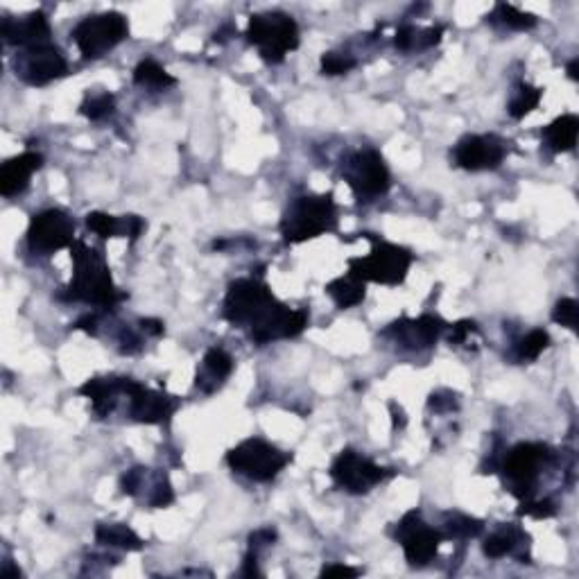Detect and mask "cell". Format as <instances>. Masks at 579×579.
Instances as JSON below:
<instances>
[{"instance_id": "f1b7e54d", "label": "cell", "mask_w": 579, "mask_h": 579, "mask_svg": "<svg viewBox=\"0 0 579 579\" xmlns=\"http://www.w3.org/2000/svg\"><path fill=\"white\" fill-rule=\"evenodd\" d=\"M487 19L500 25V28H507V30H516V32H527V30H534L537 28L539 19L530 12H523L518 10L516 5L512 3H496L494 12H491Z\"/></svg>"}, {"instance_id": "836d02e7", "label": "cell", "mask_w": 579, "mask_h": 579, "mask_svg": "<svg viewBox=\"0 0 579 579\" xmlns=\"http://www.w3.org/2000/svg\"><path fill=\"white\" fill-rule=\"evenodd\" d=\"M358 66V59L349 53H324L322 55V73L328 77L347 75Z\"/></svg>"}, {"instance_id": "30bf717a", "label": "cell", "mask_w": 579, "mask_h": 579, "mask_svg": "<svg viewBox=\"0 0 579 579\" xmlns=\"http://www.w3.org/2000/svg\"><path fill=\"white\" fill-rule=\"evenodd\" d=\"M328 475H331L333 485L340 491H347L351 496H365L371 489L394 478L396 471L376 464L371 457L362 455L356 448H342L333 460Z\"/></svg>"}, {"instance_id": "277c9868", "label": "cell", "mask_w": 579, "mask_h": 579, "mask_svg": "<svg viewBox=\"0 0 579 579\" xmlns=\"http://www.w3.org/2000/svg\"><path fill=\"white\" fill-rule=\"evenodd\" d=\"M555 460V451L541 442H521L505 451L494 469L503 475V485L518 500L534 498L543 471Z\"/></svg>"}, {"instance_id": "8992f818", "label": "cell", "mask_w": 579, "mask_h": 579, "mask_svg": "<svg viewBox=\"0 0 579 579\" xmlns=\"http://www.w3.org/2000/svg\"><path fill=\"white\" fill-rule=\"evenodd\" d=\"M245 39L258 50L265 64H281L301 43L297 21L279 10L249 16Z\"/></svg>"}, {"instance_id": "e575fe53", "label": "cell", "mask_w": 579, "mask_h": 579, "mask_svg": "<svg viewBox=\"0 0 579 579\" xmlns=\"http://www.w3.org/2000/svg\"><path fill=\"white\" fill-rule=\"evenodd\" d=\"M577 301L575 299H570V297H564V299H559L555 308H552V322L559 324V326H564L568 328V331H573L577 333L579 331V326H577Z\"/></svg>"}, {"instance_id": "7a4b0ae2", "label": "cell", "mask_w": 579, "mask_h": 579, "mask_svg": "<svg viewBox=\"0 0 579 579\" xmlns=\"http://www.w3.org/2000/svg\"><path fill=\"white\" fill-rule=\"evenodd\" d=\"M71 263H73V279L62 288L64 292L59 299L77 301V304L95 306L102 310H116L125 299L127 292L118 290L111 276V267L107 256L98 247H89L84 240L77 238L71 247Z\"/></svg>"}, {"instance_id": "8fae6325", "label": "cell", "mask_w": 579, "mask_h": 579, "mask_svg": "<svg viewBox=\"0 0 579 579\" xmlns=\"http://www.w3.org/2000/svg\"><path fill=\"white\" fill-rule=\"evenodd\" d=\"M394 539L401 543L403 555L412 568H423L437 559L439 548L446 541L442 530L423 521L421 509H410L399 523L394 525Z\"/></svg>"}, {"instance_id": "4dcf8cb0", "label": "cell", "mask_w": 579, "mask_h": 579, "mask_svg": "<svg viewBox=\"0 0 579 579\" xmlns=\"http://www.w3.org/2000/svg\"><path fill=\"white\" fill-rule=\"evenodd\" d=\"M485 532V523L462 512L444 514V537L446 539H475Z\"/></svg>"}, {"instance_id": "1f68e13d", "label": "cell", "mask_w": 579, "mask_h": 579, "mask_svg": "<svg viewBox=\"0 0 579 579\" xmlns=\"http://www.w3.org/2000/svg\"><path fill=\"white\" fill-rule=\"evenodd\" d=\"M550 347V335L543 328H534V331L527 333L514 344V360L521 362V365H527V362L539 360L543 351Z\"/></svg>"}, {"instance_id": "e0dca14e", "label": "cell", "mask_w": 579, "mask_h": 579, "mask_svg": "<svg viewBox=\"0 0 579 579\" xmlns=\"http://www.w3.org/2000/svg\"><path fill=\"white\" fill-rule=\"evenodd\" d=\"M120 489L125 496L143 500L150 509H163L175 503V489L166 471H154L148 466H134L123 478H120Z\"/></svg>"}, {"instance_id": "9a60e30c", "label": "cell", "mask_w": 579, "mask_h": 579, "mask_svg": "<svg viewBox=\"0 0 579 579\" xmlns=\"http://www.w3.org/2000/svg\"><path fill=\"white\" fill-rule=\"evenodd\" d=\"M509 148L503 138L494 134H466L455 143L451 159L466 172H485L503 166Z\"/></svg>"}, {"instance_id": "6da1fadb", "label": "cell", "mask_w": 579, "mask_h": 579, "mask_svg": "<svg viewBox=\"0 0 579 579\" xmlns=\"http://www.w3.org/2000/svg\"><path fill=\"white\" fill-rule=\"evenodd\" d=\"M222 317L233 328H243L258 347L299 337L308 328L306 308H290L274 297L270 285L261 279H236L224 295Z\"/></svg>"}, {"instance_id": "ba28073f", "label": "cell", "mask_w": 579, "mask_h": 579, "mask_svg": "<svg viewBox=\"0 0 579 579\" xmlns=\"http://www.w3.org/2000/svg\"><path fill=\"white\" fill-rule=\"evenodd\" d=\"M340 177L347 181L358 202H374L392 188L390 168L383 154L374 148L349 152L340 163Z\"/></svg>"}, {"instance_id": "8d00e7d4", "label": "cell", "mask_w": 579, "mask_h": 579, "mask_svg": "<svg viewBox=\"0 0 579 579\" xmlns=\"http://www.w3.org/2000/svg\"><path fill=\"white\" fill-rule=\"evenodd\" d=\"M446 331H448V344H451V347H464L471 335L480 333V328L473 322V319H460V322L448 324Z\"/></svg>"}, {"instance_id": "2e32d148", "label": "cell", "mask_w": 579, "mask_h": 579, "mask_svg": "<svg viewBox=\"0 0 579 579\" xmlns=\"http://www.w3.org/2000/svg\"><path fill=\"white\" fill-rule=\"evenodd\" d=\"M446 328L448 324L439 315L423 313L417 319L403 315L401 319H396V322L387 326L380 335L392 340L394 344H399V349L403 351L419 353L435 347L439 337L446 333Z\"/></svg>"}, {"instance_id": "9c48e42d", "label": "cell", "mask_w": 579, "mask_h": 579, "mask_svg": "<svg viewBox=\"0 0 579 579\" xmlns=\"http://www.w3.org/2000/svg\"><path fill=\"white\" fill-rule=\"evenodd\" d=\"M129 39V21L120 12H100L84 16L71 30V41L82 59H100Z\"/></svg>"}, {"instance_id": "d6a6232c", "label": "cell", "mask_w": 579, "mask_h": 579, "mask_svg": "<svg viewBox=\"0 0 579 579\" xmlns=\"http://www.w3.org/2000/svg\"><path fill=\"white\" fill-rule=\"evenodd\" d=\"M77 111H80V116L89 118L91 123H100V120L114 116V111H116V95L109 93V91H105V93H95V95L89 93Z\"/></svg>"}, {"instance_id": "d6986e66", "label": "cell", "mask_w": 579, "mask_h": 579, "mask_svg": "<svg viewBox=\"0 0 579 579\" xmlns=\"http://www.w3.org/2000/svg\"><path fill=\"white\" fill-rule=\"evenodd\" d=\"M0 32H3V41L7 46L14 48H28V46H39V43H50V21L46 12H30L21 16V19H12L7 16L0 25Z\"/></svg>"}, {"instance_id": "44dd1931", "label": "cell", "mask_w": 579, "mask_h": 579, "mask_svg": "<svg viewBox=\"0 0 579 579\" xmlns=\"http://www.w3.org/2000/svg\"><path fill=\"white\" fill-rule=\"evenodd\" d=\"M86 227L102 240L129 238L134 243V240L141 238L143 231L148 229V222L138 218V215H109L102 211H93L86 215Z\"/></svg>"}, {"instance_id": "74e56055", "label": "cell", "mask_w": 579, "mask_h": 579, "mask_svg": "<svg viewBox=\"0 0 579 579\" xmlns=\"http://www.w3.org/2000/svg\"><path fill=\"white\" fill-rule=\"evenodd\" d=\"M457 408H460V401H457V394L451 390H439L428 396V410L435 414H448Z\"/></svg>"}, {"instance_id": "484cf974", "label": "cell", "mask_w": 579, "mask_h": 579, "mask_svg": "<svg viewBox=\"0 0 579 579\" xmlns=\"http://www.w3.org/2000/svg\"><path fill=\"white\" fill-rule=\"evenodd\" d=\"M444 25H430V28H414V25L405 23L394 34V46L403 50V53H414V50H428L437 46L444 37Z\"/></svg>"}, {"instance_id": "d590c367", "label": "cell", "mask_w": 579, "mask_h": 579, "mask_svg": "<svg viewBox=\"0 0 579 579\" xmlns=\"http://www.w3.org/2000/svg\"><path fill=\"white\" fill-rule=\"evenodd\" d=\"M557 514V507L550 498H527L521 500V507H518V516H530V518H552Z\"/></svg>"}, {"instance_id": "83f0119b", "label": "cell", "mask_w": 579, "mask_h": 579, "mask_svg": "<svg viewBox=\"0 0 579 579\" xmlns=\"http://www.w3.org/2000/svg\"><path fill=\"white\" fill-rule=\"evenodd\" d=\"M132 80L136 86H143V89H154V91H166L170 86L177 84V77H172L166 68H163L157 59H141L136 64Z\"/></svg>"}, {"instance_id": "b9f144b4", "label": "cell", "mask_w": 579, "mask_h": 579, "mask_svg": "<svg viewBox=\"0 0 579 579\" xmlns=\"http://www.w3.org/2000/svg\"><path fill=\"white\" fill-rule=\"evenodd\" d=\"M390 412H392V419H394V430L396 428H405V423H408V419H405V412H403L401 405L390 403Z\"/></svg>"}, {"instance_id": "603a6c76", "label": "cell", "mask_w": 579, "mask_h": 579, "mask_svg": "<svg viewBox=\"0 0 579 579\" xmlns=\"http://www.w3.org/2000/svg\"><path fill=\"white\" fill-rule=\"evenodd\" d=\"M527 541H530V537H527L521 527L503 525V527H498L496 532H491L485 539V543H482V552H485L489 559H503L509 555L521 559V552L518 550L530 548V543Z\"/></svg>"}, {"instance_id": "ac0fdd59", "label": "cell", "mask_w": 579, "mask_h": 579, "mask_svg": "<svg viewBox=\"0 0 579 579\" xmlns=\"http://www.w3.org/2000/svg\"><path fill=\"white\" fill-rule=\"evenodd\" d=\"M127 380V376H95L86 380L77 394L89 399L95 417L107 419L125 403Z\"/></svg>"}, {"instance_id": "7402d4cb", "label": "cell", "mask_w": 579, "mask_h": 579, "mask_svg": "<svg viewBox=\"0 0 579 579\" xmlns=\"http://www.w3.org/2000/svg\"><path fill=\"white\" fill-rule=\"evenodd\" d=\"M233 369H236V362L231 353L222 347H211L204 353L202 365L197 367L195 387L202 394H215L231 378Z\"/></svg>"}, {"instance_id": "4316f807", "label": "cell", "mask_w": 579, "mask_h": 579, "mask_svg": "<svg viewBox=\"0 0 579 579\" xmlns=\"http://www.w3.org/2000/svg\"><path fill=\"white\" fill-rule=\"evenodd\" d=\"M95 541L107 548H120L127 552L143 550L145 541L127 523H98L95 525Z\"/></svg>"}, {"instance_id": "f35d334b", "label": "cell", "mask_w": 579, "mask_h": 579, "mask_svg": "<svg viewBox=\"0 0 579 579\" xmlns=\"http://www.w3.org/2000/svg\"><path fill=\"white\" fill-rule=\"evenodd\" d=\"M274 541H276V530H272V527H261V530L249 534V550L256 552V555H261V550L272 546Z\"/></svg>"}, {"instance_id": "7c38bea8", "label": "cell", "mask_w": 579, "mask_h": 579, "mask_svg": "<svg viewBox=\"0 0 579 579\" xmlns=\"http://www.w3.org/2000/svg\"><path fill=\"white\" fill-rule=\"evenodd\" d=\"M75 220L62 209H46L34 213L25 233L28 249L37 256H53L75 243Z\"/></svg>"}, {"instance_id": "60d3db41", "label": "cell", "mask_w": 579, "mask_h": 579, "mask_svg": "<svg viewBox=\"0 0 579 579\" xmlns=\"http://www.w3.org/2000/svg\"><path fill=\"white\" fill-rule=\"evenodd\" d=\"M138 326H141V333L145 337H161L163 333H166V324H163L161 319H152V317L141 319Z\"/></svg>"}, {"instance_id": "5b68a950", "label": "cell", "mask_w": 579, "mask_h": 579, "mask_svg": "<svg viewBox=\"0 0 579 579\" xmlns=\"http://www.w3.org/2000/svg\"><path fill=\"white\" fill-rule=\"evenodd\" d=\"M369 243L371 252L367 256L349 258L347 267L353 276H358L365 283L387 285V288H396L405 279L414 263V254L408 247H401L390 240L378 238L374 233H362Z\"/></svg>"}, {"instance_id": "cb8c5ba5", "label": "cell", "mask_w": 579, "mask_h": 579, "mask_svg": "<svg viewBox=\"0 0 579 579\" xmlns=\"http://www.w3.org/2000/svg\"><path fill=\"white\" fill-rule=\"evenodd\" d=\"M577 136H579V118L575 114H564L555 118L541 132L543 145H546L552 154L573 152L577 145Z\"/></svg>"}, {"instance_id": "ee69618b", "label": "cell", "mask_w": 579, "mask_h": 579, "mask_svg": "<svg viewBox=\"0 0 579 579\" xmlns=\"http://www.w3.org/2000/svg\"><path fill=\"white\" fill-rule=\"evenodd\" d=\"M577 68H579V62H577V59H573V62L568 64V77H570V80H573V82H577V80H579V75H577Z\"/></svg>"}, {"instance_id": "ab89813d", "label": "cell", "mask_w": 579, "mask_h": 579, "mask_svg": "<svg viewBox=\"0 0 579 579\" xmlns=\"http://www.w3.org/2000/svg\"><path fill=\"white\" fill-rule=\"evenodd\" d=\"M360 570L347 564H328L322 568V577H358Z\"/></svg>"}, {"instance_id": "d4e9b609", "label": "cell", "mask_w": 579, "mask_h": 579, "mask_svg": "<svg viewBox=\"0 0 579 579\" xmlns=\"http://www.w3.org/2000/svg\"><path fill=\"white\" fill-rule=\"evenodd\" d=\"M324 292L333 299V304L340 310H349L360 306L367 299V283L360 281L351 272L337 276L331 283H326Z\"/></svg>"}, {"instance_id": "f546056e", "label": "cell", "mask_w": 579, "mask_h": 579, "mask_svg": "<svg viewBox=\"0 0 579 579\" xmlns=\"http://www.w3.org/2000/svg\"><path fill=\"white\" fill-rule=\"evenodd\" d=\"M541 100H543V89L527 82H518L514 86L512 100H509V105H507V114L514 120H523L541 105Z\"/></svg>"}, {"instance_id": "7bdbcfd3", "label": "cell", "mask_w": 579, "mask_h": 579, "mask_svg": "<svg viewBox=\"0 0 579 579\" xmlns=\"http://www.w3.org/2000/svg\"><path fill=\"white\" fill-rule=\"evenodd\" d=\"M0 575H3V577H19L21 570H19V568H12V561L7 559L5 564H3V570H0Z\"/></svg>"}, {"instance_id": "5bb4252c", "label": "cell", "mask_w": 579, "mask_h": 579, "mask_svg": "<svg viewBox=\"0 0 579 579\" xmlns=\"http://www.w3.org/2000/svg\"><path fill=\"white\" fill-rule=\"evenodd\" d=\"M181 401L177 396H170L161 390L138 383V380H127V396H125V412L127 417L145 426H168L170 419L175 417Z\"/></svg>"}, {"instance_id": "52a82bcc", "label": "cell", "mask_w": 579, "mask_h": 579, "mask_svg": "<svg viewBox=\"0 0 579 579\" xmlns=\"http://www.w3.org/2000/svg\"><path fill=\"white\" fill-rule=\"evenodd\" d=\"M292 453L281 451L279 446H274L263 437H249L238 446H233L231 451L224 457V462L229 464L233 473L243 475V478L252 482H272L279 478L285 471V466L292 464Z\"/></svg>"}, {"instance_id": "3957f363", "label": "cell", "mask_w": 579, "mask_h": 579, "mask_svg": "<svg viewBox=\"0 0 579 579\" xmlns=\"http://www.w3.org/2000/svg\"><path fill=\"white\" fill-rule=\"evenodd\" d=\"M337 222H340V209H337L335 195L308 193L290 202L281 218L279 231L285 245H301L324 233H335Z\"/></svg>"}, {"instance_id": "ffe728a7", "label": "cell", "mask_w": 579, "mask_h": 579, "mask_svg": "<svg viewBox=\"0 0 579 579\" xmlns=\"http://www.w3.org/2000/svg\"><path fill=\"white\" fill-rule=\"evenodd\" d=\"M43 166V157L39 152H32V150H25L21 154H16V157L7 159L3 163V168H0V195L7 197H16L28 190L30 186V179L37 170H41Z\"/></svg>"}, {"instance_id": "4fadbf2b", "label": "cell", "mask_w": 579, "mask_h": 579, "mask_svg": "<svg viewBox=\"0 0 579 579\" xmlns=\"http://www.w3.org/2000/svg\"><path fill=\"white\" fill-rule=\"evenodd\" d=\"M14 75L30 86H48L68 75L66 57L53 41L19 48L12 57Z\"/></svg>"}]
</instances>
